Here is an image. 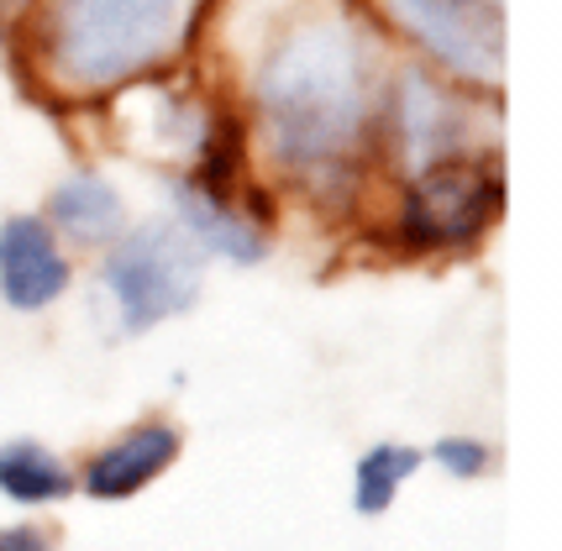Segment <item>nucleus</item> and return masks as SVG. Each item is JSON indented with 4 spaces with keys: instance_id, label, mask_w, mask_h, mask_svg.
<instances>
[{
    "instance_id": "1",
    "label": "nucleus",
    "mask_w": 562,
    "mask_h": 551,
    "mask_svg": "<svg viewBox=\"0 0 562 551\" xmlns=\"http://www.w3.org/2000/svg\"><path fill=\"white\" fill-rule=\"evenodd\" d=\"M258 116L273 158L290 173L342 168L368 121L358 26L342 16H316L284 32L258 69Z\"/></svg>"
},
{
    "instance_id": "2",
    "label": "nucleus",
    "mask_w": 562,
    "mask_h": 551,
    "mask_svg": "<svg viewBox=\"0 0 562 551\" xmlns=\"http://www.w3.org/2000/svg\"><path fill=\"white\" fill-rule=\"evenodd\" d=\"M179 0H43V64L74 95L158 69L179 43Z\"/></svg>"
},
{
    "instance_id": "3",
    "label": "nucleus",
    "mask_w": 562,
    "mask_h": 551,
    "mask_svg": "<svg viewBox=\"0 0 562 551\" xmlns=\"http://www.w3.org/2000/svg\"><path fill=\"white\" fill-rule=\"evenodd\" d=\"M100 279L116 305L122 331L143 336L173 315L195 311L200 284H205V252L190 241L179 221H143L116 237Z\"/></svg>"
},
{
    "instance_id": "4",
    "label": "nucleus",
    "mask_w": 562,
    "mask_h": 551,
    "mask_svg": "<svg viewBox=\"0 0 562 551\" xmlns=\"http://www.w3.org/2000/svg\"><path fill=\"white\" fill-rule=\"evenodd\" d=\"M505 216V173L494 158L447 153L411 173L400 200V241L411 252H463Z\"/></svg>"
},
{
    "instance_id": "5",
    "label": "nucleus",
    "mask_w": 562,
    "mask_h": 551,
    "mask_svg": "<svg viewBox=\"0 0 562 551\" xmlns=\"http://www.w3.org/2000/svg\"><path fill=\"white\" fill-rule=\"evenodd\" d=\"M384 22L463 85H505V5L494 0H379Z\"/></svg>"
},
{
    "instance_id": "6",
    "label": "nucleus",
    "mask_w": 562,
    "mask_h": 551,
    "mask_svg": "<svg viewBox=\"0 0 562 551\" xmlns=\"http://www.w3.org/2000/svg\"><path fill=\"white\" fill-rule=\"evenodd\" d=\"M74 284V268L43 216H5L0 221V300L11 311L37 315L58 305Z\"/></svg>"
},
{
    "instance_id": "7",
    "label": "nucleus",
    "mask_w": 562,
    "mask_h": 551,
    "mask_svg": "<svg viewBox=\"0 0 562 551\" xmlns=\"http://www.w3.org/2000/svg\"><path fill=\"white\" fill-rule=\"evenodd\" d=\"M390 137L405 168L437 164L447 153H463V111L447 95V85L420 69H405L390 90Z\"/></svg>"
},
{
    "instance_id": "8",
    "label": "nucleus",
    "mask_w": 562,
    "mask_h": 551,
    "mask_svg": "<svg viewBox=\"0 0 562 551\" xmlns=\"http://www.w3.org/2000/svg\"><path fill=\"white\" fill-rule=\"evenodd\" d=\"M179 457V431L164 426V420H143L126 436H116L111 447H100L85 473H79V488L100 504H122L132 494H143L147 483H158L173 468Z\"/></svg>"
},
{
    "instance_id": "9",
    "label": "nucleus",
    "mask_w": 562,
    "mask_h": 551,
    "mask_svg": "<svg viewBox=\"0 0 562 551\" xmlns=\"http://www.w3.org/2000/svg\"><path fill=\"white\" fill-rule=\"evenodd\" d=\"M169 194H173V211H179V226L190 232V241H195L205 258H226V263H237V268H252L269 258V232L252 216H243L237 200L211 194L195 173L190 179H173Z\"/></svg>"
},
{
    "instance_id": "10",
    "label": "nucleus",
    "mask_w": 562,
    "mask_h": 551,
    "mask_svg": "<svg viewBox=\"0 0 562 551\" xmlns=\"http://www.w3.org/2000/svg\"><path fill=\"white\" fill-rule=\"evenodd\" d=\"M48 226L64 232L69 241H85V247H111V241L126 232V200L111 179L79 168V173H69L64 184H53Z\"/></svg>"
},
{
    "instance_id": "11",
    "label": "nucleus",
    "mask_w": 562,
    "mask_h": 551,
    "mask_svg": "<svg viewBox=\"0 0 562 551\" xmlns=\"http://www.w3.org/2000/svg\"><path fill=\"white\" fill-rule=\"evenodd\" d=\"M79 479H74L69 468H64V457L48 452L43 441H5L0 447V494L11 504H58L69 499Z\"/></svg>"
},
{
    "instance_id": "12",
    "label": "nucleus",
    "mask_w": 562,
    "mask_h": 551,
    "mask_svg": "<svg viewBox=\"0 0 562 551\" xmlns=\"http://www.w3.org/2000/svg\"><path fill=\"white\" fill-rule=\"evenodd\" d=\"M426 462V452L405 447V441H379L358 457L352 468V509L358 515H384L394 504V494L416 479V468Z\"/></svg>"
},
{
    "instance_id": "13",
    "label": "nucleus",
    "mask_w": 562,
    "mask_h": 551,
    "mask_svg": "<svg viewBox=\"0 0 562 551\" xmlns=\"http://www.w3.org/2000/svg\"><path fill=\"white\" fill-rule=\"evenodd\" d=\"M431 457H437V468H447L452 479H484L494 468V447L479 441V436H441L437 447H431Z\"/></svg>"
},
{
    "instance_id": "14",
    "label": "nucleus",
    "mask_w": 562,
    "mask_h": 551,
    "mask_svg": "<svg viewBox=\"0 0 562 551\" xmlns=\"http://www.w3.org/2000/svg\"><path fill=\"white\" fill-rule=\"evenodd\" d=\"M0 551H53V536L43 526H5L0 530Z\"/></svg>"
},
{
    "instance_id": "15",
    "label": "nucleus",
    "mask_w": 562,
    "mask_h": 551,
    "mask_svg": "<svg viewBox=\"0 0 562 551\" xmlns=\"http://www.w3.org/2000/svg\"><path fill=\"white\" fill-rule=\"evenodd\" d=\"M5 11H26V5H37V0H0Z\"/></svg>"
},
{
    "instance_id": "16",
    "label": "nucleus",
    "mask_w": 562,
    "mask_h": 551,
    "mask_svg": "<svg viewBox=\"0 0 562 551\" xmlns=\"http://www.w3.org/2000/svg\"><path fill=\"white\" fill-rule=\"evenodd\" d=\"M494 5H505V0H494Z\"/></svg>"
}]
</instances>
